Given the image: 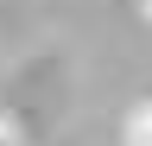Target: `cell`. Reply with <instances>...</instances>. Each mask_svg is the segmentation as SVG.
Masks as SVG:
<instances>
[{"label":"cell","mask_w":152,"mask_h":146,"mask_svg":"<svg viewBox=\"0 0 152 146\" xmlns=\"http://www.w3.org/2000/svg\"><path fill=\"white\" fill-rule=\"evenodd\" d=\"M0 146H19V140H13V134H7V127H0Z\"/></svg>","instance_id":"cell-2"},{"label":"cell","mask_w":152,"mask_h":146,"mask_svg":"<svg viewBox=\"0 0 152 146\" xmlns=\"http://www.w3.org/2000/svg\"><path fill=\"white\" fill-rule=\"evenodd\" d=\"M121 140H127V146H152V102H140V108L127 114V127H121Z\"/></svg>","instance_id":"cell-1"},{"label":"cell","mask_w":152,"mask_h":146,"mask_svg":"<svg viewBox=\"0 0 152 146\" xmlns=\"http://www.w3.org/2000/svg\"><path fill=\"white\" fill-rule=\"evenodd\" d=\"M140 7H146V19H152V0H140Z\"/></svg>","instance_id":"cell-3"}]
</instances>
